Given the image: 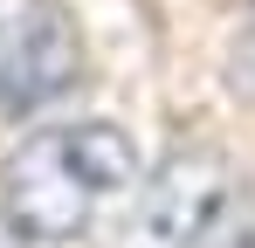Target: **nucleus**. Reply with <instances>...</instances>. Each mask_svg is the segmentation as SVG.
<instances>
[{"label":"nucleus","instance_id":"obj_4","mask_svg":"<svg viewBox=\"0 0 255 248\" xmlns=\"http://www.w3.org/2000/svg\"><path fill=\"white\" fill-rule=\"evenodd\" d=\"M242 76H249V83H255V35H249V41H242Z\"/></svg>","mask_w":255,"mask_h":248},{"label":"nucleus","instance_id":"obj_5","mask_svg":"<svg viewBox=\"0 0 255 248\" xmlns=\"http://www.w3.org/2000/svg\"><path fill=\"white\" fill-rule=\"evenodd\" d=\"M228 248H255V235H235V242H228Z\"/></svg>","mask_w":255,"mask_h":248},{"label":"nucleus","instance_id":"obj_1","mask_svg":"<svg viewBox=\"0 0 255 248\" xmlns=\"http://www.w3.org/2000/svg\"><path fill=\"white\" fill-rule=\"evenodd\" d=\"M145 159L138 138L111 118H62L28 131L0 159V228L28 248L83 242L104 221V207L138 193Z\"/></svg>","mask_w":255,"mask_h":248},{"label":"nucleus","instance_id":"obj_3","mask_svg":"<svg viewBox=\"0 0 255 248\" xmlns=\"http://www.w3.org/2000/svg\"><path fill=\"white\" fill-rule=\"evenodd\" d=\"M235 214V172L214 152H172L131 200V248H214Z\"/></svg>","mask_w":255,"mask_h":248},{"label":"nucleus","instance_id":"obj_2","mask_svg":"<svg viewBox=\"0 0 255 248\" xmlns=\"http://www.w3.org/2000/svg\"><path fill=\"white\" fill-rule=\"evenodd\" d=\"M83 83V35L62 0H0V124L42 118Z\"/></svg>","mask_w":255,"mask_h":248}]
</instances>
